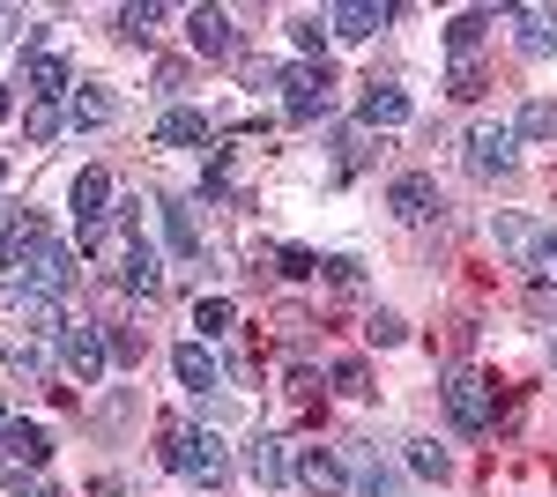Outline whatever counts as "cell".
<instances>
[{
  "instance_id": "f6af8a7d",
  "label": "cell",
  "mask_w": 557,
  "mask_h": 497,
  "mask_svg": "<svg viewBox=\"0 0 557 497\" xmlns=\"http://www.w3.org/2000/svg\"><path fill=\"white\" fill-rule=\"evenodd\" d=\"M0 423H8V415H0Z\"/></svg>"
},
{
  "instance_id": "7c38bea8",
  "label": "cell",
  "mask_w": 557,
  "mask_h": 497,
  "mask_svg": "<svg viewBox=\"0 0 557 497\" xmlns=\"http://www.w3.org/2000/svg\"><path fill=\"white\" fill-rule=\"evenodd\" d=\"M157 141H164V149H201V157H209L215 149V120L201 112V104H172V112L157 120Z\"/></svg>"
},
{
  "instance_id": "d6986e66",
  "label": "cell",
  "mask_w": 557,
  "mask_h": 497,
  "mask_svg": "<svg viewBox=\"0 0 557 497\" xmlns=\"http://www.w3.org/2000/svg\"><path fill=\"white\" fill-rule=\"evenodd\" d=\"M67 89H75V67H67L60 52H30V67H23V97H52V104H60Z\"/></svg>"
},
{
  "instance_id": "484cf974",
  "label": "cell",
  "mask_w": 557,
  "mask_h": 497,
  "mask_svg": "<svg viewBox=\"0 0 557 497\" xmlns=\"http://www.w3.org/2000/svg\"><path fill=\"white\" fill-rule=\"evenodd\" d=\"M409 475H424V483H446V475H454V453H446V446H438V438H409Z\"/></svg>"
},
{
  "instance_id": "f546056e",
  "label": "cell",
  "mask_w": 557,
  "mask_h": 497,
  "mask_svg": "<svg viewBox=\"0 0 557 497\" xmlns=\"http://www.w3.org/2000/svg\"><path fill=\"white\" fill-rule=\"evenodd\" d=\"M194 327H201V341L231 334L238 327V305H231V297H201V305H194Z\"/></svg>"
},
{
  "instance_id": "5b68a950",
  "label": "cell",
  "mask_w": 557,
  "mask_h": 497,
  "mask_svg": "<svg viewBox=\"0 0 557 497\" xmlns=\"http://www.w3.org/2000/svg\"><path fill=\"white\" fill-rule=\"evenodd\" d=\"M469 171H475V178H513V171H520L513 120H475L469 126Z\"/></svg>"
},
{
  "instance_id": "f35d334b",
  "label": "cell",
  "mask_w": 557,
  "mask_h": 497,
  "mask_svg": "<svg viewBox=\"0 0 557 497\" xmlns=\"http://www.w3.org/2000/svg\"><path fill=\"white\" fill-rule=\"evenodd\" d=\"M535 268H543V275H557V231H543V246H535Z\"/></svg>"
},
{
  "instance_id": "836d02e7",
  "label": "cell",
  "mask_w": 557,
  "mask_h": 497,
  "mask_svg": "<svg viewBox=\"0 0 557 497\" xmlns=\"http://www.w3.org/2000/svg\"><path fill=\"white\" fill-rule=\"evenodd\" d=\"M446 97H461V104H469V97H483V67H475V60H454V75H446Z\"/></svg>"
},
{
  "instance_id": "9a60e30c",
  "label": "cell",
  "mask_w": 557,
  "mask_h": 497,
  "mask_svg": "<svg viewBox=\"0 0 557 497\" xmlns=\"http://www.w3.org/2000/svg\"><path fill=\"white\" fill-rule=\"evenodd\" d=\"M506 23L528 60H557V8H506Z\"/></svg>"
},
{
  "instance_id": "3957f363",
  "label": "cell",
  "mask_w": 557,
  "mask_h": 497,
  "mask_svg": "<svg viewBox=\"0 0 557 497\" xmlns=\"http://www.w3.org/2000/svg\"><path fill=\"white\" fill-rule=\"evenodd\" d=\"M52 349H60V372L97 386V378L112 372V334L97 327V320H67V327L52 334Z\"/></svg>"
},
{
  "instance_id": "e0dca14e",
  "label": "cell",
  "mask_w": 557,
  "mask_h": 497,
  "mask_svg": "<svg viewBox=\"0 0 557 497\" xmlns=\"http://www.w3.org/2000/svg\"><path fill=\"white\" fill-rule=\"evenodd\" d=\"M172 372H178V386H186L194 401L223 386V364L209 357V341H178V349H172Z\"/></svg>"
},
{
  "instance_id": "d590c367",
  "label": "cell",
  "mask_w": 557,
  "mask_h": 497,
  "mask_svg": "<svg viewBox=\"0 0 557 497\" xmlns=\"http://www.w3.org/2000/svg\"><path fill=\"white\" fill-rule=\"evenodd\" d=\"M8 372L15 378H45V349H23V341H15V349H8Z\"/></svg>"
},
{
  "instance_id": "83f0119b",
  "label": "cell",
  "mask_w": 557,
  "mask_h": 497,
  "mask_svg": "<svg viewBox=\"0 0 557 497\" xmlns=\"http://www.w3.org/2000/svg\"><path fill=\"white\" fill-rule=\"evenodd\" d=\"M327 386H335L343 401H364V394H372V372H364V357H335V364H327Z\"/></svg>"
},
{
  "instance_id": "5bb4252c",
  "label": "cell",
  "mask_w": 557,
  "mask_h": 497,
  "mask_svg": "<svg viewBox=\"0 0 557 497\" xmlns=\"http://www.w3.org/2000/svg\"><path fill=\"white\" fill-rule=\"evenodd\" d=\"M67 208H75V231H97V223H112V178L89 164L75 171V186H67Z\"/></svg>"
},
{
  "instance_id": "9c48e42d",
  "label": "cell",
  "mask_w": 557,
  "mask_h": 497,
  "mask_svg": "<svg viewBox=\"0 0 557 497\" xmlns=\"http://www.w3.org/2000/svg\"><path fill=\"white\" fill-rule=\"evenodd\" d=\"M357 126H364V134L409 126V89L401 83H364V97H357Z\"/></svg>"
},
{
  "instance_id": "8fae6325",
  "label": "cell",
  "mask_w": 557,
  "mask_h": 497,
  "mask_svg": "<svg viewBox=\"0 0 557 497\" xmlns=\"http://www.w3.org/2000/svg\"><path fill=\"white\" fill-rule=\"evenodd\" d=\"M386 208H394L401 223H431L446 201H438V178H431V171H401V178L386 186Z\"/></svg>"
},
{
  "instance_id": "60d3db41",
  "label": "cell",
  "mask_w": 557,
  "mask_h": 497,
  "mask_svg": "<svg viewBox=\"0 0 557 497\" xmlns=\"http://www.w3.org/2000/svg\"><path fill=\"white\" fill-rule=\"evenodd\" d=\"M0 120H15V89L0 83Z\"/></svg>"
},
{
  "instance_id": "7a4b0ae2",
  "label": "cell",
  "mask_w": 557,
  "mask_h": 497,
  "mask_svg": "<svg viewBox=\"0 0 557 497\" xmlns=\"http://www.w3.org/2000/svg\"><path fill=\"white\" fill-rule=\"evenodd\" d=\"M438 409H446V423H454V431H461V438H483V431H491V378L483 372H469V364H461V372H446L438 378Z\"/></svg>"
},
{
  "instance_id": "6da1fadb",
  "label": "cell",
  "mask_w": 557,
  "mask_h": 497,
  "mask_svg": "<svg viewBox=\"0 0 557 497\" xmlns=\"http://www.w3.org/2000/svg\"><path fill=\"white\" fill-rule=\"evenodd\" d=\"M164 468L186 475L194 490H223V483H231V446H223L215 431H172V438H164Z\"/></svg>"
},
{
  "instance_id": "52a82bcc",
  "label": "cell",
  "mask_w": 557,
  "mask_h": 497,
  "mask_svg": "<svg viewBox=\"0 0 557 497\" xmlns=\"http://www.w3.org/2000/svg\"><path fill=\"white\" fill-rule=\"evenodd\" d=\"M238 468H246L253 490H283V483H290V446H283L275 431H253V438L238 446Z\"/></svg>"
},
{
  "instance_id": "44dd1931",
  "label": "cell",
  "mask_w": 557,
  "mask_h": 497,
  "mask_svg": "<svg viewBox=\"0 0 557 497\" xmlns=\"http://www.w3.org/2000/svg\"><path fill=\"white\" fill-rule=\"evenodd\" d=\"M157 215H164V246H172V260H201V223H194V208L186 201H157Z\"/></svg>"
},
{
  "instance_id": "cb8c5ba5",
  "label": "cell",
  "mask_w": 557,
  "mask_h": 497,
  "mask_svg": "<svg viewBox=\"0 0 557 497\" xmlns=\"http://www.w3.org/2000/svg\"><path fill=\"white\" fill-rule=\"evenodd\" d=\"M357 497H409L401 490V468L380 453H357Z\"/></svg>"
},
{
  "instance_id": "277c9868",
  "label": "cell",
  "mask_w": 557,
  "mask_h": 497,
  "mask_svg": "<svg viewBox=\"0 0 557 497\" xmlns=\"http://www.w3.org/2000/svg\"><path fill=\"white\" fill-rule=\"evenodd\" d=\"M283 112H290V126L327 120V112H335V83H327V67L290 60V67H283Z\"/></svg>"
},
{
  "instance_id": "74e56055",
  "label": "cell",
  "mask_w": 557,
  "mask_h": 497,
  "mask_svg": "<svg viewBox=\"0 0 557 497\" xmlns=\"http://www.w3.org/2000/svg\"><path fill=\"white\" fill-rule=\"evenodd\" d=\"M112 357H120V364H134V357H141V334L120 327V334H112Z\"/></svg>"
},
{
  "instance_id": "ba28073f",
  "label": "cell",
  "mask_w": 557,
  "mask_h": 497,
  "mask_svg": "<svg viewBox=\"0 0 557 497\" xmlns=\"http://www.w3.org/2000/svg\"><path fill=\"white\" fill-rule=\"evenodd\" d=\"M290 475H298L305 497H343L349 490V468H343V453H335V446H298Z\"/></svg>"
},
{
  "instance_id": "603a6c76",
  "label": "cell",
  "mask_w": 557,
  "mask_h": 497,
  "mask_svg": "<svg viewBox=\"0 0 557 497\" xmlns=\"http://www.w3.org/2000/svg\"><path fill=\"white\" fill-rule=\"evenodd\" d=\"M45 453H52V446H45L38 423H15V415L0 423V460H15V468H38Z\"/></svg>"
},
{
  "instance_id": "ac0fdd59",
  "label": "cell",
  "mask_w": 557,
  "mask_h": 497,
  "mask_svg": "<svg viewBox=\"0 0 557 497\" xmlns=\"http://www.w3.org/2000/svg\"><path fill=\"white\" fill-rule=\"evenodd\" d=\"M112 120H120V97L104 83H83L67 97V126H75V134H97V126H112Z\"/></svg>"
},
{
  "instance_id": "e575fe53",
  "label": "cell",
  "mask_w": 557,
  "mask_h": 497,
  "mask_svg": "<svg viewBox=\"0 0 557 497\" xmlns=\"http://www.w3.org/2000/svg\"><path fill=\"white\" fill-rule=\"evenodd\" d=\"M320 268H327V283H364V260H357V252H335V260H320Z\"/></svg>"
},
{
  "instance_id": "2e32d148",
  "label": "cell",
  "mask_w": 557,
  "mask_h": 497,
  "mask_svg": "<svg viewBox=\"0 0 557 497\" xmlns=\"http://www.w3.org/2000/svg\"><path fill=\"white\" fill-rule=\"evenodd\" d=\"M67 283H75V252H67V246H52V252L38 260V268H30L23 283H8V290H15V297H52V305H60V297H67Z\"/></svg>"
},
{
  "instance_id": "ffe728a7",
  "label": "cell",
  "mask_w": 557,
  "mask_h": 497,
  "mask_svg": "<svg viewBox=\"0 0 557 497\" xmlns=\"http://www.w3.org/2000/svg\"><path fill=\"white\" fill-rule=\"evenodd\" d=\"M120 275H127V290H134V297H157V290H164V252H157L149 238H141V231H134V238H127V268H120Z\"/></svg>"
},
{
  "instance_id": "ee69618b",
  "label": "cell",
  "mask_w": 557,
  "mask_h": 497,
  "mask_svg": "<svg viewBox=\"0 0 557 497\" xmlns=\"http://www.w3.org/2000/svg\"><path fill=\"white\" fill-rule=\"evenodd\" d=\"M0 186H8V157H0Z\"/></svg>"
},
{
  "instance_id": "8d00e7d4",
  "label": "cell",
  "mask_w": 557,
  "mask_h": 497,
  "mask_svg": "<svg viewBox=\"0 0 557 497\" xmlns=\"http://www.w3.org/2000/svg\"><path fill=\"white\" fill-rule=\"evenodd\" d=\"M283 275H320V252H305V246H283Z\"/></svg>"
},
{
  "instance_id": "ab89813d",
  "label": "cell",
  "mask_w": 557,
  "mask_h": 497,
  "mask_svg": "<svg viewBox=\"0 0 557 497\" xmlns=\"http://www.w3.org/2000/svg\"><path fill=\"white\" fill-rule=\"evenodd\" d=\"M8 497H60V490H52V483H38V475H30V483L15 475V483H8Z\"/></svg>"
},
{
  "instance_id": "8992f818",
  "label": "cell",
  "mask_w": 557,
  "mask_h": 497,
  "mask_svg": "<svg viewBox=\"0 0 557 497\" xmlns=\"http://www.w3.org/2000/svg\"><path fill=\"white\" fill-rule=\"evenodd\" d=\"M52 246H60V238L45 231V215H15V223H8V238H0V268H8V283H23Z\"/></svg>"
},
{
  "instance_id": "b9f144b4",
  "label": "cell",
  "mask_w": 557,
  "mask_h": 497,
  "mask_svg": "<svg viewBox=\"0 0 557 497\" xmlns=\"http://www.w3.org/2000/svg\"><path fill=\"white\" fill-rule=\"evenodd\" d=\"M8 223H15V215H8V208H0V238H8Z\"/></svg>"
},
{
  "instance_id": "d6a6232c",
  "label": "cell",
  "mask_w": 557,
  "mask_h": 497,
  "mask_svg": "<svg viewBox=\"0 0 557 497\" xmlns=\"http://www.w3.org/2000/svg\"><path fill=\"white\" fill-rule=\"evenodd\" d=\"M290 45H298L305 60H312V52L327 45V15H298V23H290Z\"/></svg>"
},
{
  "instance_id": "4fadbf2b",
  "label": "cell",
  "mask_w": 557,
  "mask_h": 497,
  "mask_svg": "<svg viewBox=\"0 0 557 497\" xmlns=\"http://www.w3.org/2000/svg\"><path fill=\"white\" fill-rule=\"evenodd\" d=\"M186 45H194L201 60H231V52H238V30H231L223 8H186Z\"/></svg>"
},
{
  "instance_id": "1f68e13d",
  "label": "cell",
  "mask_w": 557,
  "mask_h": 497,
  "mask_svg": "<svg viewBox=\"0 0 557 497\" xmlns=\"http://www.w3.org/2000/svg\"><path fill=\"white\" fill-rule=\"evenodd\" d=\"M364 341H372V349H401V341H409V320H401V312H372V320H364Z\"/></svg>"
},
{
  "instance_id": "4dcf8cb0",
  "label": "cell",
  "mask_w": 557,
  "mask_h": 497,
  "mask_svg": "<svg viewBox=\"0 0 557 497\" xmlns=\"http://www.w3.org/2000/svg\"><path fill=\"white\" fill-rule=\"evenodd\" d=\"M60 126H67V104H52V97H30V112H23V134H30V141H52Z\"/></svg>"
},
{
  "instance_id": "30bf717a",
  "label": "cell",
  "mask_w": 557,
  "mask_h": 497,
  "mask_svg": "<svg viewBox=\"0 0 557 497\" xmlns=\"http://www.w3.org/2000/svg\"><path fill=\"white\" fill-rule=\"evenodd\" d=\"M394 15H401V8H386V0H343V8H327V30L343 45H364V38H380Z\"/></svg>"
},
{
  "instance_id": "f1b7e54d",
  "label": "cell",
  "mask_w": 557,
  "mask_h": 497,
  "mask_svg": "<svg viewBox=\"0 0 557 497\" xmlns=\"http://www.w3.org/2000/svg\"><path fill=\"white\" fill-rule=\"evenodd\" d=\"M112 23H120V38H127V45H149V38H157V23H164V8L141 0V8H120Z\"/></svg>"
},
{
  "instance_id": "7bdbcfd3",
  "label": "cell",
  "mask_w": 557,
  "mask_h": 497,
  "mask_svg": "<svg viewBox=\"0 0 557 497\" xmlns=\"http://www.w3.org/2000/svg\"><path fill=\"white\" fill-rule=\"evenodd\" d=\"M550 364H557V327H550Z\"/></svg>"
},
{
  "instance_id": "d4e9b609",
  "label": "cell",
  "mask_w": 557,
  "mask_h": 497,
  "mask_svg": "<svg viewBox=\"0 0 557 497\" xmlns=\"http://www.w3.org/2000/svg\"><path fill=\"white\" fill-rule=\"evenodd\" d=\"M491 23H498L491 8H461V15L446 23V52H454V60H469L475 45H483V30H491Z\"/></svg>"
},
{
  "instance_id": "4316f807",
  "label": "cell",
  "mask_w": 557,
  "mask_h": 497,
  "mask_svg": "<svg viewBox=\"0 0 557 497\" xmlns=\"http://www.w3.org/2000/svg\"><path fill=\"white\" fill-rule=\"evenodd\" d=\"M513 134L520 141H557V104L550 97H528V104L513 112Z\"/></svg>"
},
{
  "instance_id": "7402d4cb",
  "label": "cell",
  "mask_w": 557,
  "mask_h": 497,
  "mask_svg": "<svg viewBox=\"0 0 557 497\" xmlns=\"http://www.w3.org/2000/svg\"><path fill=\"white\" fill-rule=\"evenodd\" d=\"M491 238H498V246L513 252L520 268H535V246H543V231H535V223H528L520 208H498V223H491Z\"/></svg>"
}]
</instances>
